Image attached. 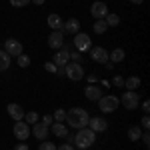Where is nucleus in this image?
<instances>
[{"label": "nucleus", "instance_id": "obj_1", "mask_svg": "<svg viewBox=\"0 0 150 150\" xmlns=\"http://www.w3.org/2000/svg\"><path fill=\"white\" fill-rule=\"evenodd\" d=\"M66 138H68V142L74 144L76 148L86 150V148H90L94 142H96V132H92L90 128L86 126V128H80L74 136H66Z\"/></svg>", "mask_w": 150, "mask_h": 150}, {"label": "nucleus", "instance_id": "obj_2", "mask_svg": "<svg viewBox=\"0 0 150 150\" xmlns=\"http://www.w3.org/2000/svg\"><path fill=\"white\" fill-rule=\"evenodd\" d=\"M88 120H90V116H88V112H86L84 108H72V110L66 112V118H64L66 126L76 128V130L86 128L88 126Z\"/></svg>", "mask_w": 150, "mask_h": 150}, {"label": "nucleus", "instance_id": "obj_3", "mask_svg": "<svg viewBox=\"0 0 150 150\" xmlns=\"http://www.w3.org/2000/svg\"><path fill=\"white\" fill-rule=\"evenodd\" d=\"M118 104H120V98L118 96L106 94V96H100L98 98V110L104 112V114H110V112H114L116 108H118Z\"/></svg>", "mask_w": 150, "mask_h": 150}, {"label": "nucleus", "instance_id": "obj_4", "mask_svg": "<svg viewBox=\"0 0 150 150\" xmlns=\"http://www.w3.org/2000/svg\"><path fill=\"white\" fill-rule=\"evenodd\" d=\"M64 76H68L70 80L78 82L84 78V68H82V64L78 62H68L66 66H64Z\"/></svg>", "mask_w": 150, "mask_h": 150}, {"label": "nucleus", "instance_id": "obj_5", "mask_svg": "<svg viewBox=\"0 0 150 150\" xmlns=\"http://www.w3.org/2000/svg\"><path fill=\"white\" fill-rule=\"evenodd\" d=\"M74 50L76 52H88L90 50V44H92V40H90V36L84 34V32H78V34H74Z\"/></svg>", "mask_w": 150, "mask_h": 150}, {"label": "nucleus", "instance_id": "obj_6", "mask_svg": "<svg viewBox=\"0 0 150 150\" xmlns=\"http://www.w3.org/2000/svg\"><path fill=\"white\" fill-rule=\"evenodd\" d=\"M138 104H140L138 92L128 90V92L122 94V106H124V108H128V110H134V108H138Z\"/></svg>", "mask_w": 150, "mask_h": 150}, {"label": "nucleus", "instance_id": "obj_7", "mask_svg": "<svg viewBox=\"0 0 150 150\" xmlns=\"http://www.w3.org/2000/svg\"><path fill=\"white\" fill-rule=\"evenodd\" d=\"M12 134L16 136V140H28L30 136V124H26L24 120H18L14 128H12Z\"/></svg>", "mask_w": 150, "mask_h": 150}, {"label": "nucleus", "instance_id": "obj_8", "mask_svg": "<svg viewBox=\"0 0 150 150\" xmlns=\"http://www.w3.org/2000/svg\"><path fill=\"white\" fill-rule=\"evenodd\" d=\"M90 14H92L96 20H104L106 14H108V6H106V2H102V0L92 2V6H90Z\"/></svg>", "mask_w": 150, "mask_h": 150}, {"label": "nucleus", "instance_id": "obj_9", "mask_svg": "<svg viewBox=\"0 0 150 150\" xmlns=\"http://www.w3.org/2000/svg\"><path fill=\"white\" fill-rule=\"evenodd\" d=\"M4 52H6L8 56H20V54H22V44H20L16 38H8V40L4 42Z\"/></svg>", "mask_w": 150, "mask_h": 150}, {"label": "nucleus", "instance_id": "obj_10", "mask_svg": "<svg viewBox=\"0 0 150 150\" xmlns=\"http://www.w3.org/2000/svg\"><path fill=\"white\" fill-rule=\"evenodd\" d=\"M48 46L54 48V50L64 48V34H62L60 30H52V32H50V36H48Z\"/></svg>", "mask_w": 150, "mask_h": 150}, {"label": "nucleus", "instance_id": "obj_11", "mask_svg": "<svg viewBox=\"0 0 150 150\" xmlns=\"http://www.w3.org/2000/svg\"><path fill=\"white\" fill-rule=\"evenodd\" d=\"M90 58L94 62H98V64H106L108 62V52L102 46H92L90 48Z\"/></svg>", "mask_w": 150, "mask_h": 150}, {"label": "nucleus", "instance_id": "obj_12", "mask_svg": "<svg viewBox=\"0 0 150 150\" xmlns=\"http://www.w3.org/2000/svg\"><path fill=\"white\" fill-rule=\"evenodd\" d=\"M88 128H90L92 132H106L108 122H106V118H102V116H94V118L88 120Z\"/></svg>", "mask_w": 150, "mask_h": 150}, {"label": "nucleus", "instance_id": "obj_13", "mask_svg": "<svg viewBox=\"0 0 150 150\" xmlns=\"http://www.w3.org/2000/svg\"><path fill=\"white\" fill-rule=\"evenodd\" d=\"M68 52H70V50H66V48H60V50H56V52H54L52 62L56 64L58 68H60V66H66V64L70 62V54H68Z\"/></svg>", "mask_w": 150, "mask_h": 150}, {"label": "nucleus", "instance_id": "obj_14", "mask_svg": "<svg viewBox=\"0 0 150 150\" xmlns=\"http://www.w3.org/2000/svg\"><path fill=\"white\" fill-rule=\"evenodd\" d=\"M80 32V22L76 20V18H70V20H66V22L62 24V34H78Z\"/></svg>", "mask_w": 150, "mask_h": 150}, {"label": "nucleus", "instance_id": "obj_15", "mask_svg": "<svg viewBox=\"0 0 150 150\" xmlns=\"http://www.w3.org/2000/svg\"><path fill=\"white\" fill-rule=\"evenodd\" d=\"M6 110H8V116H10L12 120H16V122H18V120H24V108L20 106V104L10 102Z\"/></svg>", "mask_w": 150, "mask_h": 150}, {"label": "nucleus", "instance_id": "obj_16", "mask_svg": "<svg viewBox=\"0 0 150 150\" xmlns=\"http://www.w3.org/2000/svg\"><path fill=\"white\" fill-rule=\"evenodd\" d=\"M84 96H86L88 100H96V102H98V98L104 96V92H102L100 86H96V84H88V86L84 88Z\"/></svg>", "mask_w": 150, "mask_h": 150}, {"label": "nucleus", "instance_id": "obj_17", "mask_svg": "<svg viewBox=\"0 0 150 150\" xmlns=\"http://www.w3.org/2000/svg\"><path fill=\"white\" fill-rule=\"evenodd\" d=\"M50 130H52V134L58 136V138H66L68 136V126L64 122H52L50 124Z\"/></svg>", "mask_w": 150, "mask_h": 150}, {"label": "nucleus", "instance_id": "obj_18", "mask_svg": "<svg viewBox=\"0 0 150 150\" xmlns=\"http://www.w3.org/2000/svg\"><path fill=\"white\" fill-rule=\"evenodd\" d=\"M30 132H32L38 140H46L50 130H48V126H44L42 122H36V124H32V130H30Z\"/></svg>", "mask_w": 150, "mask_h": 150}, {"label": "nucleus", "instance_id": "obj_19", "mask_svg": "<svg viewBox=\"0 0 150 150\" xmlns=\"http://www.w3.org/2000/svg\"><path fill=\"white\" fill-rule=\"evenodd\" d=\"M48 26H50V28H52V30H60V32H62V18H60V14H56V12H54V14H50V16H48Z\"/></svg>", "mask_w": 150, "mask_h": 150}, {"label": "nucleus", "instance_id": "obj_20", "mask_svg": "<svg viewBox=\"0 0 150 150\" xmlns=\"http://www.w3.org/2000/svg\"><path fill=\"white\" fill-rule=\"evenodd\" d=\"M124 56H126V52H124L122 48H114V50L108 54V60H110L112 64H116V62H122V60H124Z\"/></svg>", "mask_w": 150, "mask_h": 150}, {"label": "nucleus", "instance_id": "obj_21", "mask_svg": "<svg viewBox=\"0 0 150 150\" xmlns=\"http://www.w3.org/2000/svg\"><path fill=\"white\" fill-rule=\"evenodd\" d=\"M140 136H142V128H140V124H134V126L128 128V140H132V142H138Z\"/></svg>", "mask_w": 150, "mask_h": 150}, {"label": "nucleus", "instance_id": "obj_22", "mask_svg": "<svg viewBox=\"0 0 150 150\" xmlns=\"http://www.w3.org/2000/svg\"><path fill=\"white\" fill-rule=\"evenodd\" d=\"M140 84H142V80H140L138 76H130V78H124V86H126L128 90H136V88H140Z\"/></svg>", "mask_w": 150, "mask_h": 150}, {"label": "nucleus", "instance_id": "obj_23", "mask_svg": "<svg viewBox=\"0 0 150 150\" xmlns=\"http://www.w3.org/2000/svg\"><path fill=\"white\" fill-rule=\"evenodd\" d=\"M104 22H106L108 28H114V26L120 24V16H118V14H112V12H108V14H106V18H104Z\"/></svg>", "mask_w": 150, "mask_h": 150}, {"label": "nucleus", "instance_id": "obj_24", "mask_svg": "<svg viewBox=\"0 0 150 150\" xmlns=\"http://www.w3.org/2000/svg\"><path fill=\"white\" fill-rule=\"evenodd\" d=\"M10 68V56L4 52V50H0V72H4V70Z\"/></svg>", "mask_w": 150, "mask_h": 150}, {"label": "nucleus", "instance_id": "obj_25", "mask_svg": "<svg viewBox=\"0 0 150 150\" xmlns=\"http://www.w3.org/2000/svg\"><path fill=\"white\" fill-rule=\"evenodd\" d=\"M106 30H108V26H106L104 20H96V22H94V32H96V34H104Z\"/></svg>", "mask_w": 150, "mask_h": 150}, {"label": "nucleus", "instance_id": "obj_26", "mask_svg": "<svg viewBox=\"0 0 150 150\" xmlns=\"http://www.w3.org/2000/svg\"><path fill=\"white\" fill-rule=\"evenodd\" d=\"M52 118H54V122H64V118H66V110H64V108H56L54 114H52Z\"/></svg>", "mask_w": 150, "mask_h": 150}, {"label": "nucleus", "instance_id": "obj_27", "mask_svg": "<svg viewBox=\"0 0 150 150\" xmlns=\"http://www.w3.org/2000/svg\"><path fill=\"white\" fill-rule=\"evenodd\" d=\"M18 58V66H20V68H28V66H30V56H28V54H20V56H16Z\"/></svg>", "mask_w": 150, "mask_h": 150}, {"label": "nucleus", "instance_id": "obj_28", "mask_svg": "<svg viewBox=\"0 0 150 150\" xmlns=\"http://www.w3.org/2000/svg\"><path fill=\"white\" fill-rule=\"evenodd\" d=\"M24 122L26 124H36L38 122V114L36 112H24Z\"/></svg>", "mask_w": 150, "mask_h": 150}, {"label": "nucleus", "instance_id": "obj_29", "mask_svg": "<svg viewBox=\"0 0 150 150\" xmlns=\"http://www.w3.org/2000/svg\"><path fill=\"white\" fill-rule=\"evenodd\" d=\"M38 150H56V144L50 142V140H42L40 146H38Z\"/></svg>", "mask_w": 150, "mask_h": 150}, {"label": "nucleus", "instance_id": "obj_30", "mask_svg": "<svg viewBox=\"0 0 150 150\" xmlns=\"http://www.w3.org/2000/svg\"><path fill=\"white\" fill-rule=\"evenodd\" d=\"M26 4H30V0H10V6H14V8H22Z\"/></svg>", "mask_w": 150, "mask_h": 150}, {"label": "nucleus", "instance_id": "obj_31", "mask_svg": "<svg viewBox=\"0 0 150 150\" xmlns=\"http://www.w3.org/2000/svg\"><path fill=\"white\" fill-rule=\"evenodd\" d=\"M112 86H118V88H122L124 86V78L122 76H112V82H110Z\"/></svg>", "mask_w": 150, "mask_h": 150}, {"label": "nucleus", "instance_id": "obj_32", "mask_svg": "<svg viewBox=\"0 0 150 150\" xmlns=\"http://www.w3.org/2000/svg\"><path fill=\"white\" fill-rule=\"evenodd\" d=\"M140 128H144V130H148V128H150V118H148V114L142 116V120H140Z\"/></svg>", "mask_w": 150, "mask_h": 150}, {"label": "nucleus", "instance_id": "obj_33", "mask_svg": "<svg viewBox=\"0 0 150 150\" xmlns=\"http://www.w3.org/2000/svg\"><path fill=\"white\" fill-rule=\"evenodd\" d=\"M68 54H70V60H72V62H78V64H80V60H82L80 52H76V50H72V52H68Z\"/></svg>", "mask_w": 150, "mask_h": 150}, {"label": "nucleus", "instance_id": "obj_34", "mask_svg": "<svg viewBox=\"0 0 150 150\" xmlns=\"http://www.w3.org/2000/svg\"><path fill=\"white\" fill-rule=\"evenodd\" d=\"M44 68H46L48 72H52V74H56L58 66H56V64H54V62H52V60H50V62H46V64H44Z\"/></svg>", "mask_w": 150, "mask_h": 150}, {"label": "nucleus", "instance_id": "obj_35", "mask_svg": "<svg viewBox=\"0 0 150 150\" xmlns=\"http://www.w3.org/2000/svg\"><path fill=\"white\" fill-rule=\"evenodd\" d=\"M140 140H142V142H144V146L148 148V146H150V134H148V130H146V132H142V136H140Z\"/></svg>", "mask_w": 150, "mask_h": 150}, {"label": "nucleus", "instance_id": "obj_36", "mask_svg": "<svg viewBox=\"0 0 150 150\" xmlns=\"http://www.w3.org/2000/svg\"><path fill=\"white\" fill-rule=\"evenodd\" d=\"M52 122H54V118H52L50 114H44V116H42V124H44V126H50Z\"/></svg>", "mask_w": 150, "mask_h": 150}, {"label": "nucleus", "instance_id": "obj_37", "mask_svg": "<svg viewBox=\"0 0 150 150\" xmlns=\"http://www.w3.org/2000/svg\"><path fill=\"white\" fill-rule=\"evenodd\" d=\"M56 150H74V148H72V144H70V142H66V144H60V146H56Z\"/></svg>", "mask_w": 150, "mask_h": 150}, {"label": "nucleus", "instance_id": "obj_38", "mask_svg": "<svg viewBox=\"0 0 150 150\" xmlns=\"http://www.w3.org/2000/svg\"><path fill=\"white\" fill-rule=\"evenodd\" d=\"M148 110H150V102H148V100H144V102H142V112L148 114Z\"/></svg>", "mask_w": 150, "mask_h": 150}, {"label": "nucleus", "instance_id": "obj_39", "mask_svg": "<svg viewBox=\"0 0 150 150\" xmlns=\"http://www.w3.org/2000/svg\"><path fill=\"white\" fill-rule=\"evenodd\" d=\"M14 150H28V144H24V142H18V144L14 146Z\"/></svg>", "mask_w": 150, "mask_h": 150}, {"label": "nucleus", "instance_id": "obj_40", "mask_svg": "<svg viewBox=\"0 0 150 150\" xmlns=\"http://www.w3.org/2000/svg\"><path fill=\"white\" fill-rule=\"evenodd\" d=\"M86 80H88V84H94L96 82V76H86Z\"/></svg>", "mask_w": 150, "mask_h": 150}, {"label": "nucleus", "instance_id": "obj_41", "mask_svg": "<svg viewBox=\"0 0 150 150\" xmlns=\"http://www.w3.org/2000/svg\"><path fill=\"white\" fill-rule=\"evenodd\" d=\"M30 2H34L36 6H42V4H44V2H46V0H30Z\"/></svg>", "mask_w": 150, "mask_h": 150}, {"label": "nucleus", "instance_id": "obj_42", "mask_svg": "<svg viewBox=\"0 0 150 150\" xmlns=\"http://www.w3.org/2000/svg\"><path fill=\"white\" fill-rule=\"evenodd\" d=\"M130 2H132V4H142L144 0H130Z\"/></svg>", "mask_w": 150, "mask_h": 150}]
</instances>
